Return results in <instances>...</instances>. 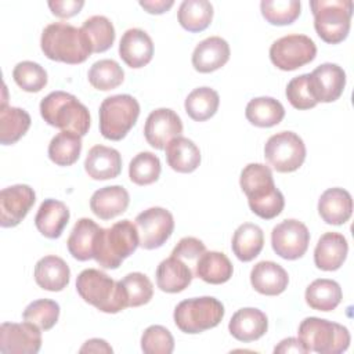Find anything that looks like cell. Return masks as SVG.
I'll return each instance as SVG.
<instances>
[{
	"label": "cell",
	"mask_w": 354,
	"mask_h": 354,
	"mask_svg": "<svg viewBox=\"0 0 354 354\" xmlns=\"http://www.w3.org/2000/svg\"><path fill=\"white\" fill-rule=\"evenodd\" d=\"M274 353L277 354H286V353H296V354H307L308 350L304 347L300 339L296 337H288L279 342L278 346H275Z\"/></svg>",
	"instance_id": "cell-50"
},
{
	"label": "cell",
	"mask_w": 354,
	"mask_h": 354,
	"mask_svg": "<svg viewBox=\"0 0 354 354\" xmlns=\"http://www.w3.org/2000/svg\"><path fill=\"white\" fill-rule=\"evenodd\" d=\"M173 0H144L140 6L149 14H163L173 7Z\"/></svg>",
	"instance_id": "cell-51"
},
{
	"label": "cell",
	"mask_w": 354,
	"mask_h": 354,
	"mask_svg": "<svg viewBox=\"0 0 354 354\" xmlns=\"http://www.w3.org/2000/svg\"><path fill=\"white\" fill-rule=\"evenodd\" d=\"M245 116L257 127H272L282 122L285 109L282 104L272 97H257L248 102Z\"/></svg>",
	"instance_id": "cell-35"
},
{
	"label": "cell",
	"mask_w": 354,
	"mask_h": 354,
	"mask_svg": "<svg viewBox=\"0 0 354 354\" xmlns=\"http://www.w3.org/2000/svg\"><path fill=\"white\" fill-rule=\"evenodd\" d=\"M160 176L159 158L148 151L137 153L129 165V177L137 185H149Z\"/></svg>",
	"instance_id": "cell-41"
},
{
	"label": "cell",
	"mask_w": 354,
	"mask_h": 354,
	"mask_svg": "<svg viewBox=\"0 0 354 354\" xmlns=\"http://www.w3.org/2000/svg\"><path fill=\"white\" fill-rule=\"evenodd\" d=\"M318 213L326 224L342 225L351 217L353 199L343 188H328L318 201Z\"/></svg>",
	"instance_id": "cell-23"
},
{
	"label": "cell",
	"mask_w": 354,
	"mask_h": 354,
	"mask_svg": "<svg viewBox=\"0 0 354 354\" xmlns=\"http://www.w3.org/2000/svg\"><path fill=\"white\" fill-rule=\"evenodd\" d=\"M69 266L58 256H44L35 266V281L44 290H62L69 283Z\"/></svg>",
	"instance_id": "cell-28"
},
{
	"label": "cell",
	"mask_w": 354,
	"mask_h": 354,
	"mask_svg": "<svg viewBox=\"0 0 354 354\" xmlns=\"http://www.w3.org/2000/svg\"><path fill=\"white\" fill-rule=\"evenodd\" d=\"M84 170L93 180L115 178L122 171V156L115 148L94 145L86 156Z\"/></svg>",
	"instance_id": "cell-22"
},
{
	"label": "cell",
	"mask_w": 354,
	"mask_h": 354,
	"mask_svg": "<svg viewBox=\"0 0 354 354\" xmlns=\"http://www.w3.org/2000/svg\"><path fill=\"white\" fill-rule=\"evenodd\" d=\"M286 98L296 109H310L318 102L310 88V73L293 77L286 86Z\"/></svg>",
	"instance_id": "cell-47"
},
{
	"label": "cell",
	"mask_w": 354,
	"mask_h": 354,
	"mask_svg": "<svg viewBox=\"0 0 354 354\" xmlns=\"http://www.w3.org/2000/svg\"><path fill=\"white\" fill-rule=\"evenodd\" d=\"M40 115L44 122L61 131H73L80 137L90 129V113L75 95L65 91H53L40 102Z\"/></svg>",
	"instance_id": "cell-5"
},
{
	"label": "cell",
	"mask_w": 354,
	"mask_h": 354,
	"mask_svg": "<svg viewBox=\"0 0 354 354\" xmlns=\"http://www.w3.org/2000/svg\"><path fill=\"white\" fill-rule=\"evenodd\" d=\"M138 246L140 239L136 224L130 220H122L109 228L98 230L93 245V259L102 268L115 270Z\"/></svg>",
	"instance_id": "cell-3"
},
{
	"label": "cell",
	"mask_w": 354,
	"mask_h": 354,
	"mask_svg": "<svg viewBox=\"0 0 354 354\" xmlns=\"http://www.w3.org/2000/svg\"><path fill=\"white\" fill-rule=\"evenodd\" d=\"M239 184L250 210L264 218L271 220L277 217L285 206L282 192L275 187L272 171L263 163H249L243 167Z\"/></svg>",
	"instance_id": "cell-1"
},
{
	"label": "cell",
	"mask_w": 354,
	"mask_h": 354,
	"mask_svg": "<svg viewBox=\"0 0 354 354\" xmlns=\"http://www.w3.org/2000/svg\"><path fill=\"white\" fill-rule=\"evenodd\" d=\"M206 252L205 243L194 236H185L178 241V243L174 246L171 250V256L178 257L181 260H188V261H195Z\"/></svg>",
	"instance_id": "cell-48"
},
{
	"label": "cell",
	"mask_w": 354,
	"mask_h": 354,
	"mask_svg": "<svg viewBox=\"0 0 354 354\" xmlns=\"http://www.w3.org/2000/svg\"><path fill=\"white\" fill-rule=\"evenodd\" d=\"M297 333L308 353L340 354L348 348L351 340L346 326L317 317L303 319Z\"/></svg>",
	"instance_id": "cell-6"
},
{
	"label": "cell",
	"mask_w": 354,
	"mask_h": 354,
	"mask_svg": "<svg viewBox=\"0 0 354 354\" xmlns=\"http://www.w3.org/2000/svg\"><path fill=\"white\" fill-rule=\"evenodd\" d=\"M68 206L57 199H44L36 213L35 225L41 235L50 239L61 236L64 228L69 221Z\"/></svg>",
	"instance_id": "cell-26"
},
{
	"label": "cell",
	"mask_w": 354,
	"mask_h": 354,
	"mask_svg": "<svg viewBox=\"0 0 354 354\" xmlns=\"http://www.w3.org/2000/svg\"><path fill=\"white\" fill-rule=\"evenodd\" d=\"M101 227L91 218L83 217L77 220L66 241L68 250L73 259L87 261L93 259V245L95 235Z\"/></svg>",
	"instance_id": "cell-32"
},
{
	"label": "cell",
	"mask_w": 354,
	"mask_h": 354,
	"mask_svg": "<svg viewBox=\"0 0 354 354\" xmlns=\"http://www.w3.org/2000/svg\"><path fill=\"white\" fill-rule=\"evenodd\" d=\"M24 321L36 325L40 330L51 329L59 317V306L50 299H39L28 304L22 313Z\"/></svg>",
	"instance_id": "cell-43"
},
{
	"label": "cell",
	"mask_w": 354,
	"mask_h": 354,
	"mask_svg": "<svg viewBox=\"0 0 354 354\" xmlns=\"http://www.w3.org/2000/svg\"><path fill=\"white\" fill-rule=\"evenodd\" d=\"M90 84L101 91H109L122 84L124 72L122 66L113 59H100L88 69Z\"/></svg>",
	"instance_id": "cell-40"
},
{
	"label": "cell",
	"mask_w": 354,
	"mask_h": 354,
	"mask_svg": "<svg viewBox=\"0 0 354 354\" xmlns=\"http://www.w3.org/2000/svg\"><path fill=\"white\" fill-rule=\"evenodd\" d=\"M76 290L86 303L102 313L116 314L129 307L120 281H115L104 271L95 268L83 270L77 275Z\"/></svg>",
	"instance_id": "cell-4"
},
{
	"label": "cell",
	"mask_w": 354,
	"mask_h": 354,
	"mask_svg": "<svg viewBox=\"0 0 354 354\" xmlns=\"http://www.w3.org/2000/svg\"><path fill=\"white\" fill-rule=\"evenodd\" d=\"M264 246L263 230L253 223L241 224L232 236V252L241 261H252Z\"/></svg>",
	"instance_id": "cell-31"
},
{
	"label": "cell",
	"mask_w": 354,
	"mask_h": 354,
	"mask_svg": "<svg viewBox=\"0 0 354 354\" xmlns=\"http://www.w3.org/2000/svg\"><path fill=\"white\" fill-rule=\"evenodd\" d=\"M232 263L221 252H205L195 263V275L202 281L220 285L232 277Z\"/></svg>",
	"instance_id": "cell-30"
},
{
	"label": "cell",
	"mask_w": 354,
	"mask_h": 354,
	"mask_svg": "<svg viewBox=\"0 0 354 354\" xmlns=\"http://www.w3.org/2000/svg\"><path fill=\"white\" fill-rule=\"evenodd\" d=\"M140 115L138 101L129 94L106 97L100 105V131L104 138L119 141L126 137Z\"/></svg>",
	"instance_id": "cell-9"
},
{
	"label": "cell",
	"mask_w": 354,
	"mask_h": 354,
	"mask_svg": "<svg viewBox=\"0 0 354 354\" xmlns=\"http://www.w3.org/2000/svg\"><path fill=\"white\" fill-rule=\"evenodd\" d=\"M177 17L185 30L202 32L213 19V6L207 0H184L178 7Z\"/></svg>",
	"instance_id": "cell-36"
},
{
	"label": "cell",
	"mask_w": 354,
	"mask_h": 354,
	"mask_svg": "<svg viewBox=\"0 0 354 354\" xmlns=\"http://www.w3.org/2000/svg\"><path fill=\"white\" fill-rule=\"evenodd\" d=\"M264 156L274 170L290 173L303 165L306 159V145L296 133L279 131L267 140Z\"/></svg>",
	"instance_id": "cell-10"
},
{
	"label": "cell",
	"mask_w": 354,
	"mask_h": 354,
	"mask_svg": "<svg viewBox=\"0 0 354 354\" xmlns=\"http://www.w3.org/2000/svg\"><path fill=\"white\" fill-rule=\"evenodd\" d=\"M299 0H263L260 3L261 15L271 25H289L300 15Z\"/></svg>",
	"instance_id": "cell-42"
},
{
	"label": "cell",
	"mask_w": 354,
	"mask_h": 354,
	"mask_svg": "<svg viewBox=\"0 0 354 354\" xmlns=\"http://www.w3.org/2000/svg\"><path fill=\"white\" fill-rule=\"evenodd\" d=\"M310 7L314 28L324 41L337 44L347 37L354 7L351 0H313Z\"/></svg>",
	"instance_id": "cell-7"
},
{
	"label": "cell",
	"mask_w": 354,
	"mask_h": 354,
	"mask_svg": "<svg viewBox=\"0 0 354 354\" xmlns=\"http://www.w3.org/2000/svg\"><path fill=\"white\" fill-rule=\"evenodd\" d=\"M41 347L40 329L25 321L0 325V351L3 354H36Z\"/></svg>",
	"instance_id": "cell-14"
},
{
	"label": "cell",
	"mask_w": 354,
	"mask_h": 354,
	"mask_svg": "<svg viewBox=\"0 0 354 354\" xmlns=\"http://www.w3.org/2000/svg\"><path fill=\"white\" fill-rule=\"evenodd\" d=\"M230 333L239 342L249 343L260 339L268 329L267 315L253 307L238 310L228 324Z\"/></svg>",
	"instance_id": "cell-20"
},
{
	"label": "cell",
	"mask_w": 354,
	"mask_h": 354,
	"mask_svg": "<svg viewBox=\"0 0 354 354\" xmlns=\"http://www.w3.org/2000/svg\"><path fill=\"white\" fill-rule=\"evenodd\" d=\"M36 194L26 184H15L0 192V225L4 228L18 225L35 205Z\"/></svg>",
	"instance_id": "cell-15"
},
{
	"label": "cell",
	"mask_w": 354,
	"mask_h": 354,
	"mask_svg": "<svg viewBox=\"0 0 354 354\" xmlns=\"http://www.w3.org/2000/svg\"><path fill=\"white\" fill-rule=\"evenodd\" d=\"M140 246L151 250L160 248L174 230V218L171 213L163 207H149L141 212L136 220Z\"/></svg>",
	"instance_id": "cell-12"
},
{
	"label": "cell",
	"mask_w": 354,
	"mask_h": 354,
	"mask_svg": "<svg viewBox=\"0 0 354 354\" xmlns=\"http://www.w3.org/2000/svg\"><path fill=\"white\" fill-rule=\"evenodd\" d=\"M308 243V228L299 220L288 218L272 228L271 246L285 260L300 259L307 252Z\"/></svg>",
	"instance_id": "cell-13"
},
{
	"label": "cell",
	"mask_w": 354,
	"mask_h": 354,
	"mask_svg": "<svg viewBox=\"0 0 354 354\" xmlns=\"http://www.w3.org/2000/svg\"><path fill=\"white\" fill-rule=\"evenodd\" d=\"M84 6L83 0H55L48 1V7L55 17L71 18L76 15Z\"/></svg>",
	"instance_id": "cell-49"
},
{
	"label": "cell",
	"mask_w": 354,
	"mask_h": 354,
	"mask_svg": "<svg viewBox=\"0 0 354 354\" xmlns=\"http://www.w3.org/2000/svg\"><path fill=\"white\" fill-rule=\"evenodd\" d=\"M119 55L130 68L145 66L153 57V41L151 36L140 29H127L119 43Z\"/></svg>",
	"instance_id": "cell-18"
},
{
	"label": "cell",
	"mask_w": 354,
	"mask_h": 354,
	"mask_svg": "<svg viewBox=\"0 0 354 354\" xmlns=\"http://www.w3.org/2000/svg\"><path fill=\"white\" fill-rule=\"evenodd\" d=\"M30 115L21 108L1 104L0 108V142L15 144L30 127Z\"/></svg>",
	"instance_id": "cell-34"
},
{
	"label": "cell",
	"mask_w": 354,
	"mask_h": 354,
	"mask_svg": "<svg viewBox=\"0 0 354 354\" xmlns=\"http://www.w3.org/2000/svg\"><path fill=\"white\" fill-rule=\"evenodd\" d=\"M83 32L90 40L93 53H104L109 50L115 41V28L104 15H93L82 25Z\"/></svg>",
	"instance_id": "cell-39"
},
{
	"label": "cell",
	"mask_w": 354,
	"mask_h": 354,
	"mask_svg": "<svg viewBox=\"0 0 354 354\" xmlns=\"http://www.w3.org/2000/svg\"><path fill=\"white\" fill-rule=\"evenodd\" d=\"M141 350L145 354H170L174 350L173 335L162 325H151L141 336Z\"/></svg>",
	"instance_id": "cell-46"
},
{
	"label": "cell",
	"mask_w": 354,
	"mask_h": 354,
	"mask_svg": "<svg viewBox=\"0 0 354 354\" xmlns=\"http://www.w3.org/2000/svg\"><path fill=\"white\" fill-rule=\"evenodd\" d=\"M306 303L318 311L335 310L343 297L340 285L333 279L319 278L313 281L306 289Z\"/></svg>",
	"instance_id": "cell-33"
},
{
	"label": "cell",
	"mask_w": 354,
	"mask_h": 354,
	"mask_svg": "<svg viewBox=\"0 0 354 354\" xmlns=\"http://www.w3.org/2000/svg\"><path fill=\"white\" fill-rule=\"evenodd\" d=\"M348 252L347 239L339 232H325L317 242L314 249V263L319 270H339Z\"/></svg>",
	"instance_id": "cell-21"
},
{
	"label": "cell",
	"mask_w": 354,
	"mask_h": 354,
	"mask_svg": "<svg viewBox=\"0 0 354 354\" xmlns=\"http://www.w3.org/2000/svg\"><path fill=\"white\" fill-rule=\"evenodd\" d=\"M230 46L220 36L199 41L192 53V66L201 73H210L224 66L230 59Z\"/></svg>",
	"instance_id": "cell-19"
},
{
	"label": "cell",
	"mask_w": 354,
	"mask_h": 354,
	"mask_svg": "<svg viewBox=\"0 0 354 354\" xmlns=\"http://www.w3.org/2000/svg\"><path fill=\"white\" fill-rule=\"evenodd\" d=\"M250 283L256 292L266 296L281 295L289 283L288 272L274 261H259L250 271Z\"/></svg>",
	"instance_id": "cell-24"
},
{
	"label": "cell",
	"mask_w": 354,
	"mask_h": 354,
	"mask_svg": "<svg viewBox=\"0 0 354 354\" xmlns=\"http://www.w3.org/2000/svg\"><path fill=\"white\" fill-rule=\"evenodd\" d=\"M40 47L48 59L71 65L84 62L93 53L83 29L66 22L47 25L41 32Z\"/></svg>",
	"instance_id": "cell-2"
},
{
	"label": "cell",
	"mask_w": 354,
	"mask_h": 354,
	"mask_svg": "<svg viewBox=\"0 0 354 354\" xmlns=\"http://www.w3.org/2000/svg\"><path fill=\"white\" fill-rule=\"evenodd\" d=\"M82 152V137L73 131H61L48 144V158L58 166L73 165Z\"/></svg>",
	"instance_id": "cell-38"
},
{
	"label": "cell",
	"mask_w": 354,
	"mask_h": 354,
	"mask_svg": "<svg viewBox=\"0 0 354 354\" xmlns=\"http://www.w3.org/2000/svg\"><path fill=\"white\" fill-rule=\"evenodd\" d=\"M317 55L315 43L306 35H288L270 47V59L281 71H295L310 64Z\"/></svg>",
	"instance_id": "cell-11"
},
{
	"label": "cell",
	"mask_w": 354,
	"mask_h": 354,
	"mask_svg": "<svg viewBox=\"0 0 354 354\" xmlns=\"http://www.w3.org/2000/svg\"><path fill=\"white\" fill-rule=\"evenodd\" d=\"M194 274L181 259L170 256L162 260L156 268V285L162 292L178 293L191 283Z\"/></svg>",
	"instance_id": "cell-27"
},
{
	"label": "cell",
	"mask_w": 354,
	"mask_h": 354,
	"mask_svg": "<svg viewBox=\"0 0 354 354\" xmlns=\"http://www.w3.org/2000/svg\"><path fill=\"white\" fill-rule=\"evenodd\" d=\"M183 133V122L180 116L169 108H158L152 111L144 126L147 142L155 149H165L166 145Z\"/></svg>",
	"instance_id": "cell-16"
},
{
	"label": "cell",
	"mask_w": 354,
	"mask_h": 354,
	"mask_svg": "<svg viewBox=\"0 0 354 354\" xmlns=\"http://www.w3.org/2000/svg\"><path fill=\"white\" fill-rule=\"evenodd\" d=\"M127 296L129 307H140L147 304L153 296V285L142 272H130L122 281Z\"/></svg>",
	"instance_id": "cell-45"
},
{
	"label": "cell",
	"mask_w": 354,
	"mask_h": 354,
	"mask_svg": "<svg viewBox=\"0 0 354 354\" xmlns=\"http://www.w3.org/2000/svg\"><path fill=\"white\" fill-rule=\"evenodd\" d=\"M15 83L28 93H39L47 84V72L33 61L18 62L12 71Z\"/></svg>",
	"instance_id": "cell-44"
},
{
	"label": "cell",
	"mask_w": 354,
	"mask_h": 354,
	"mask_svg": "<svg viewBox=\"0 0 354 354\" xmlns=\"http://www.w3.org/2000/svg\"><path fill=\"white\" fill-rule=\"evenodd\" d=\"M80 353H106L111 354L112 347L102 339H90L79 350Z\"/></svg>",
	"instance_id": "cell-52"
},
{
	"label": "cell",
	"mask_w": 354,
	"mask_h": 354,
	"mask_svg": "<svg viewBox=\"0 0 354 354\" xmlns=\"http://www.w3.org/2000/svg\"><path fill=\"white\" fill-rule=\"evenodd\" d=\"M173 317L181 332L195 335L217 326L224 317V306L212 296L192 297L180 301Z\"/></svg>",
	"instance_id": "cell-8"
},
{
	"label": "cell",
	"mask_w": 354,
	"mask_h": 354,
	"mask_svg": "<svg viewBox=\"0 0 354 354\" xmlns=\"http://www.w3.org/2000/svg\"><path fill=\"white\" fill-rule=\"evenodd\" d=\"M346 72L342 66L325 62L310 73V88L317 102H333L344 90Z\"/></svg>",
	"instance_id": "cell-17"
},
{
	"label": "cell",
	"mask_w": 354,
	"mask_h": 354,
	"mask_svg": "<svg viewBox=\"0 0 354 354\" xmlns=\"http://www.w3.org/2000/svg\"><path fill=\"white\" fill-rule=\"evenodd\" d=\"M130 196L122 185H109L97 189L90 199L91 212L101 220H111L126 212Z\"/></svg>",
	"instance_id": "cell-25"
},
{
	"label": "cell",
	"mask_w": 354,
	"mask_h": 354,
	"mask_svg": "<svg viewBox=\"0 0 354 354\" xmlns=\"http://www.w3.org/2000/svg\"><path fill=\"white\" fill-rule=\"evenodd\" d=\"M218 93L210 87H198L192 90L184 102L185 112L195 122L210 119L218 109Z\"/></svg>",
	"instance_id": "cell-37"
},
{
	"label": "cell",
	"mask_w": 354,
	"mask_h": 354,
	"mask_svg": "<svg viewBox=\"0 0 354 354\" xmlns=\"http://www.w3.org/2000/svg\"><path fill=\"white\" fill-rule=\"evenodd\" d=\"M167 165L178 173H192L201 163V151L194 141L185 137H176L166 145Z\"/></svg>",
	"instance_id": "cell-29"
}]
</instances>
